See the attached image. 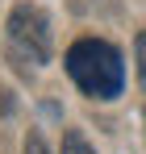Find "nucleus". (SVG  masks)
<instances>
[{
	"mask_svg": "<svg viewBox=\"0 0 146 154\" xmlns=\"http://www.w3.org/2000/svg\"><path fill=\"white\" fill-rule=\"evenodd\" d=\"M67 75L79 83L84 96L113 100V96H121V88H125V63L117 54V46L100 42V38H79L67 50Z\"/></svg>",
	"mask_w": 146,
	"mask_h": 154,
	"instance_id": "f257e3e1",
	"label": "nucleus"
},
{
	"mask_svg": "<svg viewBox=\"0 0 146 154\" xmlns=\"http://www.w3.org/2000/svg\"><path fill=\"white\" fill-rule=\"evenodd\" d=\"M134 50H138V79L146 83V29L134 38Z\"/></svg>",
	"mask_w": 146,
	"mask_h": 154,
	"instance_id": "20e7f679",
	"label": "nucleus"
},
{
	"mask_svg": "<svg viewBox=\"0 0 146 154\" xmlns=\"http://www.w3.org/2000/svg\"><path fill=\"white\" fill-rule=\"evenodd\" d=\"M8 38L29 63H50V21L38 4H17L8 13Z\"/></svg>",
	"mask_w": 146,
	"mask_h": 154,
	"instance_id": "f03ea898",
	"label": "nucleus"
},
{
	"mask_svg": "<svg viewBox=\"0 0 146 154\" xmlns=\"http://www.w3.org/2000/svg\"><path fill=\"white\" fill-rule=\"evenodd\" d=\"M25 154H50L46 142H42V133H29V137H25Z\"/></svg>",
	"mask_w": 146,
	"mask_h": 154,
	"instance_id": "39448f33",
	"label": "nucleus"
},
{
	"mask_svg": "<svg viewBox=\"0 0 146 154\" xmlns=\"http://www.w3.org/2000/svg\"><path fill=\"white\" fill-rule=\"evenodd\" d=\"M63 154H92V146L84 142L79 129H67V133H63Z\"/></svg>",
	"mask_w": 146,
	"mask_h": 154,
	"instance_id": "7ed1b4c3",
	"label": "nucleus"
}]
</instances>
